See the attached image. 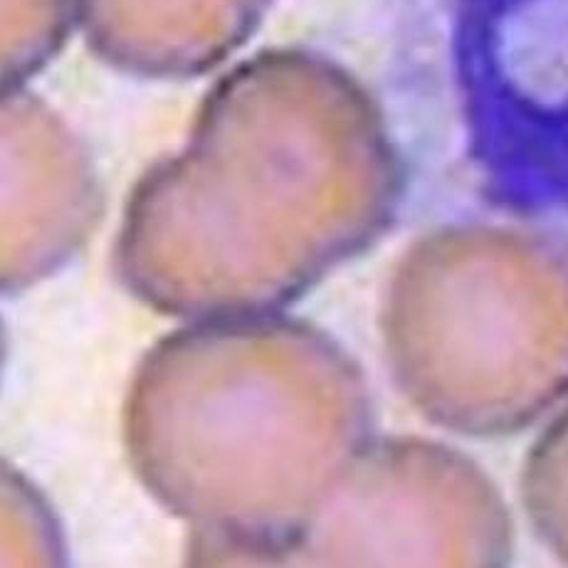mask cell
Wrapping results in <instances>:
<instances>
[{
  "instance_id": "cell-1",
  "label": "cell",
  "mask_w": 568,
  "mask_h": 568,
  "mask_svg": "<svg viewBox=\"0 0 568 568\" xmlns=\"http://www.w3.org/2000/svg\"><path fill=\"white\" fill-rule=\"evenodd\" d=\"M381 324L396 384L445 430L517 433L568 396V267L537 247L435 240L398 272Z\"/></svg>"
},
{
  "instance_id": "cell-2",
  "label": "cell",
  "mask_w": 568,
  "mask_h": 568,
  "mask_svg": "<svg viewBox=\"0 0 568 568\" xmlns=\"http://www.w3.org/2000/svg\"><path fill=\"white\" fill-rule=\"evenodd\" d=\"M511 519L499 489L453 447L415 438L366 443L284 564L501 566Z\"/></svg>"
},
{
  "instance_id": "cell-3",
  "label": "cell",
  "mask_w": 568,
  "mask_h": 568,
  "mask_svg": "<svg viewBox=\"0 0 568 568\" xmlns=\"http://www.w3.org/2000/svg\"><path fill=\"white\" fill-rule=\"evenodd\" d=\"M521 491L541 541L568 564V408L531 447Z\"/></svg>"
}]
</instances>
